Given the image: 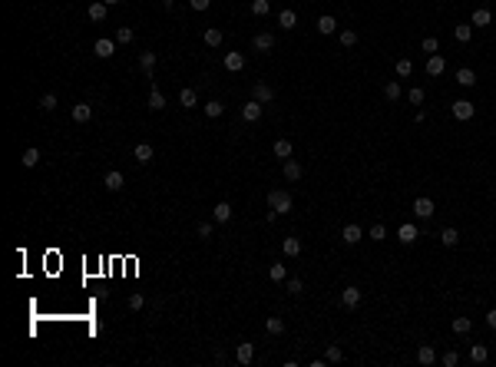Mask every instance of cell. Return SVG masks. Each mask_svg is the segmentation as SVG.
I'll return each instance as SVG.
<instances>
[{
    "label": "cell",
    "instance_id": "1",
    "mask_svg": "<svg viewBox=\"0 0 496 367\" xmlns=\"http://www.w3.org/2000/svg\"><path fill=\"white\" fill-rule=\"evenodd\" d=\"M268 205H271L278 215H288V212H291V195H288L285 189H275V192H268Z\"/></svg>",
    "mask_w": 496,
    "mask_h": 367
},
{
    "label": "cell",
    "instance_id": "2",
    "mask_svg": "<svg viewBox=\"0 0 496 367\" xmlns=\"http://www.w3.org/2000/svg\"><path fill=\"white\" fill-rule=\"evenodd\" d=\"M262 106H265V103L248 100V103L242 106V119H245V122H258V119H262Z\"/></svg>",
    "mask_w": 496,
    "mask_h": 367
},
{
    "label": "cell",
    "instance_id": "3",
    "mask_svg": "<svg viewBox=\"0 0 496 367\" xmlns=\"http://www.w3.org/2000/svg\"><path fill=\"white\" fill-rule=\"evenodd\" d=\"M93 50H96L99 60H110V56L116 53V40H106V37H99L96 43H93Z\"/></svg>",
    "mask_w": 496,
    "mask_h": 367
},
{
    "label": "cell",
    "instance_id": "4",
    "mask_svg": "<svg viewBox=\"0 0 496 367\" xmlns=\"http://www.w3.org/2000/svg\"><path fill=\"white\" fill-rule=\"evenodd\" d=\"M361 238H364V228H361V225H344V232H341V242L344 245H357V242H361Z\"/></svg>",
    "mask_w": 496,
    "mask_h": 367
},
{
    "label": "cell",
    "instance_id": "5",
    "mask_svg": "<svg viewBox=\"0 0 496 367\" xmlns=\"http://www.w3.org/2000/svg\"><path fill=\"white\" fill-rule=\"evenodd\" d=\"M106 13H110V3H103V0H96V3H89L86 17H89L93 23H103V20H106Z\"/></svg>",
    "mask_w": 496,
    "mask_h": 367
},
{
    "label": "cell",
    "instance_id": "6",
    "mask_svg": "<svg viewBox=\"0 0 496 367\" xmlns=\"http://www.w3.org/2000/svg\"><path fill=\"white\" fill-rule=\"evenodd\" d=\"M473 112H476V106L470 100H457L453 103V116H457V119H473Z\"/></svg>",
    "mask_w": 496,
    "mask_h": 367
},
{
    "label": "cell",
    "instance_id": "7",
    "mask_svg": "<svg viewBox=\"0 0 496 367\" xmlns=\"http://www.w3.org/2000/svg\"><path fill=\"white\" fill-rule=\"evenodd\" d=\"M252 100H258V103H271V100H275V89L268 86V83H255V86H252Z\"/></svg>",
    "mask_w": 496,
    "mask_h": 367
},
{
    "label": "cell",
    "instance_id": "8",
    "mask_svg": "<svg viewBox=\"0 0 496 367\" xmlns=\"http://www.w3.org/2000/svg\"><path fill=\"white\" fill-rule=\"evenodd\" d=\"M103 185H106L110 192H119L122 185H126V179H122L119 169H110V172H106V179H103Z\"/></svg>",
    "mask_w": 496,
    "mask_h": 367
},
{
    "label": "cell",
    "instance_id": "9",
    "mask_svg": "<svg viewBox=\"0 0 496 367\" xmlns=\"http://www.w3.org/2000/svg\"><path fill=\"white\" fill-rule=\"evenodd\" d=\"M397 238H400L404 245H414V242L420 238V235H417V225H414V222H404L400 228H397Z\"/></svg>",
    "mask_w": 496,
    "mask_h": 367
},
{
    "label": "cell",
    "instance_id": "10",
    "mask_svg": "<svg viewBox=\"0 0 496 367\" xmlns=\"http://www.w3.org/2000/svg\"><path fill=\"white\" fill-rule=\"evenodd\" d=\"M414 212H417V219H430L433 215V199H427V195L414 199Z\"/></svg>",
    "mask_w": 496,
    "mask_h": 367
},
{
    "label": "cell",
    "instance_id": "11",
    "mask_svg": "<svg viewBox=\"0 0 496 367\" xmlns=\"http://www.w3.org/2000/svg\"><path fill=\"white\" fill-rule=\"evenodd\" d=\"M443 70H447V60H443L440 53H430L427 56V73H430V76H440Z\"/></svg>",
    "mask_w": 496,
    "mask_h": 367
},
{
    "label": "cell",
    "instance_id": "12",
    "mask_svg": "<svg viewBox=\"0 0 496 367\" xmlns=\"http://www.w3.org/2000/svg\"><path fill=\"white\" fill-rule=\"evenodd\" d=\"M222 63H225V70H229V73H238V70H245V56L231 50V53H225V60H222Z\"/></svg>",
    "mask_w": 496,
    "mask_h": 367
},
{
    "label": "cell",
    "instance_id": "13",
    "mask_svg": "<svg viewBox=\"0 0 496 367\" xmlns=\"http://www.w3.org/2000/svg\"><path fill=\"white\" fill-rule=\"evenodd\" d=\"M235 361H238V364H252V361H255V344H248V341L238 344V347H235Z\"/></svg>",
    "mask_w": 496,
    "mask_h": 367
},
{
    "label": "cell",
    "instance_id": "14",
    "mask_svg": "<svg viewBox=\"0 0 496 367\" xmlns=\"http://www.w3.org/2000/svg\"><path fill=\"white\" fill-rule=\"evenodd\" d=\"M417 364H423V367L437 364V351H433L430 344H420V347H417Z\"/></svg>",
    "mask_w": 496,
    "mask_h": 367
},
{
    "label": "cell",
    "instance_id": "15",
    "mask_svg": "<svg viewBox=\"0 0 496 367\" xmlns=\"http://www.w3.org/2000/svg\"><path fill=\"white\" fill-rule=\"evenodd\" d=\"M132 156H136V162H139V166L153 162V143H139L136 149H132Z\"/></svg>",
    "mask_w": 496,
    "mask_h": 367
},
{
    "label": "cell",
    "instance_id": "16",
    "mask_svg": "<svg viewBox=\"0 0 496 367\" xmlns=\"http://www.w3.org/2000/svg\"><path fill=\"white\" fill-rule=\"evenodd\" d=\"M318 34H324V37L338 34V20H334L331 13H324V17H318Z\"/></svg>",
    "mask_w": 496,
    "mask_h": 367
},
{
    "label": "cell",
    "instance_id": "17",
    "mask_svg": "<svg viewBox=\"0 0 496 367\" xmlns=\"http://www.w3.org/2000/svg\"><path fill=\"white\" fill-rule=\"evenodd\" d=\"M252 46H255V50H258V53H268V50L275 46V37H271V34H255Z\"/></svg>",
    "mask_w": 496,
    "mask_h": 367
},
{
    "label": "cell",
    "instance_id": "18",
    "mask_svg": "<svg viewBox=\"0 0 496 367\" xmlns=\"http://www.w3.org/2000/svg\"><path fill=\"white\" fill-rule=\"evenodd\" d=\"M212 219H215V222H219V225L231 222V205H229V202H219V205L212 209Z\"/></svg>",
    "mask_w": 496,
    "mask_h": 367
},
{
    "label": "cell",
    "instance_id": "19",
    "mask_svg": "<svg viewBox=\"0 0 496 367\" xmlns=\"http://www.w3.org/2000/svg\"><path fill=\"white\" fill-rule=\"evenodd\" d=\"M341 301H344V308H357V304H361V288H354V285H351V288H344L341 291Z\"/></svg>",
    "mask_w": 496,
    "mask_h": 367
},
{
    "label": "cell",
    "instance_id": "20",
    "mask_svg": "<svg viewBox=\"0 0 496 367\" xmlns=\"http://www.w3.org/2000/svg\"><path fill=\"white\" fill-rule=\"evenodd\" d=\"M89 116H93V106H89V103H76V106H73V122H89Z\"/></svg>",
    "mask_w": 496,
    "mask_h": 367
},
{
    "label": "cell",
    "instance_id": "21",
    "mask_svg": "<svg viewBox=\"0 0 496 367\" xmlns=\"http://www.w3.org/2000/svg\"><path fill=\"white\" fill-rule=\"evenodd\" d=\"M149 110H155V112L165 110V96H162V89H159V86L149 89Z\"/></svg>",
    "mask_w": 496,
    "mask_h": 367
},
{
    "label": "cell",
    "instance_id": "22",
    "mask_svg": "<svg viewBox=\"0 0 496 367\" xmlns=\"http://www.w3.org/2000/svg\"><path fill=\"white\" fill-rule=\"evenodd\" d=\"M281 166H285V179H288V182H298V179H301V166H298L295 159H285Z\"/></svg>",
    "mask_w": 496,
    "mask_h": 367
},
{
    "label": "cell",
    "instance_id": "23",
    "mask_svg": "<svg viewBox=\"0 0 496 367\" xmlns=\"http://www.w3.org/2000/svg\"><path fill=\"white\" fill-rule=\"evenodd\" d=\"M291 152H295V146L288 143V139H278V143H275V156L281 159V162H285V159H291Z\"/></svg>",
    "mask_w": 496,
    "mask_h": 367
},
{
    "label": "cell",
    "instance_id": "24",
    "mask_svg": "<svg viewBox=\"0 0 496 367\" xmlns=\"http://www.w3.org/2000/svg\"><path fill=\"white\" fill-rule=\"evenodd\" d=\"M453 37H457L460 43H470V37H473V27H470V23H457V27H453Z\"/></svg>",
    "mask_w": 496,
    "mask_h": 367
},
{
    "label": "cell",
    "instance_id": "25",
    "mask_svg": "<svg viewBox=\"0 0 496 367\" xmlns=\"http://www.w3.org/2000/svg\"><path fill=\"white\" fill-rule=\"evenodd\" d=\"M457 83H460V86H473V83H476V73H473L470 67L457 70Z\"/></svg>",
    "mask_w": 496,
    "mask_h": 367
},
{
    "label": "cell",
    "instance_id": "26",
    "mask_svg": "<svg viewBox=\"0 0 496 367\" xmlns=\"http://www.w3.org/2000/svg\"><path fill=\"white\" fill-rule=\"evenodd\" d=\"M295 23H298V13H295V10H281V13H278V27H285V30H291Z\"/></svg>",
    "mask_w": 496,
    "mask_h": 367
},
{
    "label": "cell",
    "instance_id": "27",
    "mask_svg": "<svg viewBox=\"0 0 496 367\" xmlns=\"http://www.w3.org/2000/svg\"><path fill=\"white\" fill-rule=\"evenodd\" d=\"M486 357H490V351H486L483 344H473V347H470V361H473V364H486Z\"/></svg>",
    "mask_w": 496,
    "mask_h": 367
},
{
    "label": "cell",
    "instance_id": "28",
    "mask_svg": "<svg viewBox=\"0 0 496 367\" xmlns=\"http://www.w3.org/2000/svg\"><path fill=\"white\" fill-rule=\"evenodd\" d=\"M179 103H182V110H192V106L198 103L195 89H182V93H179Z\"/></svg>",
    "mask_w": 496,
    "mask_h": 367
},
{
    "label": "cell",
    "instance_id": "29",
    "mask_svg": "<svg viewBox=\"0 0 496 367\" xmlns=\"http://www.w3.org/2000/svg\"><path fill=\"white\" fill-rule=\"evenodd\" d=\"M20 162H23V166H27V169H33V166H37V162H40V149H37V146H30V149L23 152V159H20Z\"/></svg>",
    "mask_w": 496,
    "mask_h": 367
},
{
    "label": "cell",
    "instance_id": "30",
    "mask_svg": "<svg viewBox=\"0 0 496 367\" xmlns=\"http://www.w3.org/2000/svg\"><path fill=\"white\" fill-rule=\"evenodd\" d=\"M222 112H225V106H222L219 100H209V103H205V116H209V119H219Z\"/></svg>",
    "mask_w": 496,
    "mask_h": 367
},
{
    "label": "cell",
    "instance_id": "31",
    "mask_svg": "<svg viewBox=\"0 0 496 367\" xmlns=\"http://www.w3.org/2000/svg\"><path fill=\"white\" fill-rule=\"evenodd\" d=\"M440 242L447 245V248H453V245L460 242V232H457V228H443V232H440Z\"/></svg>",
    "mask_w": 496,
    "mask_h": 367
},
{
    "label": "cell",
    "instance_id": "32",
    "mask_svg": "<svg viewBox=\"0 0 496 367\" xmlns=\"http://www.w3.org/2000/svg\"><path fill=\"white\" fill-rule=\"evenodd\" d=\"M493 20V13L486 10V7H480V10H473V27H486V23Z\"/></svg>",
    "mask_w": 496,
    "mask_h": 367
},
{
    "label": "cell",
    "instance_id": "33",
    "mask_svg": "<svg viewBox=\"0 0 496 367\" xmlns=\"http://www.w3.org/2000/svg\"><path fill=\"white\" fill-rule=\"evenodd\" d=\"M453 331L457 334H470L473 331V321H470V318H453Z\"/></svg>",
    "mask_w": 496,
    "mask_h": 367
},
{
    "label": "cell",
    "instance_id": "34",
    "mask_svg": "<svg viewBox=\"0 0 496 367\" xmlns=\"http://www.w3.org/2000/svg\"><path fill=\"white\" fill-rule=\"evenodd\" d=\"M384 96H387L390 103H397V100H400V83H397V79H390V83L384 86Z\"/></svg>",
    "mask_w": 496,
    "mask_h": 367
},
{
    "label": "cell",
    "instance_id": "35",
    "mask_svg": "<svg viewBox=\"0 0 496 367\" xmlns=\"http://www.w3.org/2000/svg\"><path fill=\"white\" fill-rule=\"evenodd\" d=\"M40 110H43V112H53L56 110V93H43V96H40Z\"/></svg>",
    "mask_w": 496,
    "mask_h": 367
},
{
    "label": "cell",
    "instance_id": "36",
    "mask_svg": "<svg viewBox=\"0 0 496 367\" xmlns=\"http://www.w3.org/2000/svg\"><path fill=\"white\" fill-rule=\"evenodd\" d=\"M285 255H288V258H298V255H301V242H298V238H285Z\"/></svg>",
    "mask_w": 496,
    "mask_h": 367
},
{
    "label": "cell",
    "instance_id": "37",
    "mask_svg": "<svg viewBox=\"0 0 496 367\" xmlns=\"http://www.w3.org/2000/svg\"><path fill=\"white\" fill-rule=\"evenodd\" d=\"M268 278H271V281H278V285H281V281H285V265H281V261H275V265L268 268Z\"/></svg>",
    "mask_w": 496,
    "mask_h": 367
},
{
    "label": "cell",
    "instance_id": "38",
    "mask_svg": "<svg viewBox=\"0 0 496 367\" xmlns=\"http://www.w3.org/2000/svg\"><path fill=\"white\" fill-rule=\"evenodd\" d=\"M132 40H136L132 27H119V30H116V43H132Z\"/></svg>",
    "mask_w": 496,
    "mask_h": 367
},
{
    "label": "cell",
    "instance_id": "39",
    "mask_svg": "<svg viewBox=\"0 0 496 367\" xmlns=\"http://www.w3.org/2000/svg\"><path fill=\"white\" fill-rule=\"evenodd\" d=\"M265 328H268V334H285V321H281V318H268Z\"/></svg>",
    "mask_w": 496,
    "mask_h": 367
},
{
    "label": "cell",
    "instance_id": "40",
    "mask_svg": "<svg viewBox=\"0 0 496 367\" xmlns=\"http://www.w3.org/2000/svg\"><path fill=\"white\" fill-rule=\"evenodd\" d=\"M153 67H155V53H143V56H139V70H143V73H153Z\"/></svg>",
    "mask_w": 496,
    "mask_h": 367
},
{
    "label": "cell",
    "instance_id": "41",
    "mask_svg": "<svg viewBox=\"0 0 496 367\" xmlns=\"http://www.w3.org/2000/svg\"><path fill=\"white\" fill-rule=\"evenodd\" d=\"M219 43H222V30L209 27V30H205V46H219Z\"/></svg>",
    "mask_w": 496,
    "mask_h": 367
},
{
    "label": "cell",
    "instance_id": "42",
    "mask_svg": "<svg viewBox=\"0 0 496 367\" xmlns=\"http://www.w3.org/2000/svg\"><path fill=\"white\" fill-rule=\"evenodd\" d=\"M268 10H271V3H268V0H252V13H255V17H265Z\"/></svg>",
    "mask_w": 496,
    "mask_h": 367
},
{
    "label": "cell",
    "instance_id": "43",
    "mask_svg": "<svg viewBox=\"0 0 496 367\" xmlns=\"http://www.w3.org/2000/svg\"><path fill=\"white\" fill-rule=\"evenodd\" d=\"M420 50H423V53H437V50H440V43H437V37H423V43H420Z\"/></svg>",
    "mask_w": 496,
    "mask_h": 367
},
{
    "label": "cell",
    "instance_id": "44",
    "mask_svg": "<svg viewBox=\"0 0 496 367\" xmlns=\"http://www.w3.org/2000/svg\"><path fill=\"white\" fill-rule=\"evenodd\" d=\"M407 100L414 103V106H420V103L427 100V93H423V89H420V86H414V89H410V93H407Z\"/></svg>",
    "mask_w": 496,
    "mask_h": 367
},
{
    "label": "cell",
    "instance_id": "45",
    "mask_svg": "<svg viewBox=\"0 0 496 367\" xmlns=\"http://www.w3.org/2000/svg\"><path fill=\"white\" fill-rule=\"evenodd\" d=\"M367 235H371V242H384L387 228H384V225H371V232H367Z\"/></svg>",
    "mask_w": 496,
    "mask_h": 367
},
{
    "label": "cell",
    "instance_id": "46",
    "mask_svg": "<svg viewBox=\"0 0 496 367\" xmlns=\"http://www.w3.org/2000/svg\"><path fill=\"white\" fill-rule=\"evenodd\" d=\"M341 357H344V351H341L338 344H331V347H328V354H324V361H331V364H338Z\"/></svg>",
    "mask_w": 496,
    "mask_h": 367
},
{
    "label": "cell",
    "instance_id": "47",
    "mask_svg": "<svg viewBox=\"0 0 496 367\" xmlns=\"http://www.w3.org/2000/svg\"><path fill=\"white\" fill-rule=\"evenodd\" d=\"M414 73V63L410 60H397V76H410Z\"/></svg>",
    "mask_w": 496,
    "mask_h": 367
},
{
    "label": "cell",
    "instance_id": "48",
    "mask_svg": "<svg viewBox=\"0 0 496 367\" xmlns=\"http://www.w3.org/2000/svg\"><path fill=\"white\" fill-rule=\"evenodd\" d=\"M357 43V30H341V46H354Z\"/></svg>",
    "mask_w": 496,
    "mask_h": 367
},
{
    "label": "cell",
    "instance_id": "49",
    "mask_svg": "<svg viewBox=\"0 0 496 367\" xmlns=\"http://www.w3.org/2000/svg\"><path fill=\"white\" fill-rule=\"evenodd\" d=\"M305 291V281L301 278H288V294H301Z\"/></svg>",
    "mask_w": 496,
    "mask_h": 367
},
{
    "label": "cell",
    "instance_id": "50",
    "mask_svg": "<svg viewBox=\"0 0 496 367\" xmlns=\"http://www.w3.org/2000/svg\"><path fill=\"white\" fill-rule=\"evenodd\" d=\"M460 364V354L457 351H443V367H457Z\"/></svg>",
    "mask_w": 496,
    "mask_h": 367
},
{
    "label": "cell",
    "instance_id": "51",
    "mask_svg": "<svg viewBox=\"0 0 496 367\" xmlns=\"http://www.w3.org/2000/svg\"><path fill=\"white\" fill-rule=\"evenodd\" d=\"M143 304H146V298L139 294V291H136V294L129 298V308H132V311H143Z\"/></svg>",
    "mask_w": 496,
    "mask_h": 367
},
{
    "label": "cell",
    "instance_id": "52",
    "mask_svg": "<svg viewBox=\"0 0 496 367\" xmlns=\"http://www.w3.org/2000/svg\"><path fill=\"white\" fill-rule=\"evenodd\" d=\"M189 7H192V10H209L212 0H189Z\"/></svg>",
    "mask_w": 496,
    "mask_h": 367
},
{
    "label": "cell",
    "instance_id": "53",
    "mask_svg": "<svg viewBox=\"0 0 496 367\" xmlns=\"http://www.w3.org/2000/svg\"><path fill=\"white\" fill-rule=\"evenodd\" d=\"M198 238H212V222H202V225H198Z\"/></svg>",
    "mask_w": 496,
    "mask_h": 367
},
{
    "label": "cell",
    "instance_id": "54",
    "mask_svg": "<svg viewBox=\"0 0 496 367\" xmlns=\"http://www.w3.org/2000/svg\"><path fill=\"white\" fill-rule=\"evenodd\" d=\"M486 324H490V328H493V331H496V308H493V311H490V314H486Z\"/></svg>",
    "mask_w": 496,
    "mask_h": 367
},
{
    "label": "cell",
    "instance_id": "55",
    "mask_svg": "<svg viewBox=\"0 0 496 367\" xmlns=\"http://www.w3.org/2000/svg\"><path fill=\"white\" fill-rule=\"evenodd\" d=\"M162 3H165V7H172V3H176V0H162Z\"/></svg>",
    "mask_w": 496,
    "mask_h": 367
},
{
    "label": "cell",
    "instance_id": "56",
    "mask_svg": "<svg viewBox=\"0 0 496 367\" xmlns=\"http://www.w3.org/2000/svg\"><path fill=\"white\" fill-rule=\"evenodd\" d=\"M103 3H119V0H103Z\"/></svg>",
    "mask_w": 496,
    "mask_h": 367
}]
</instances>
